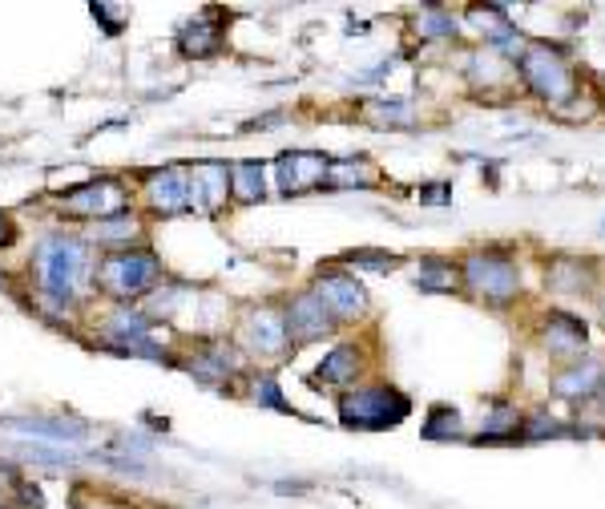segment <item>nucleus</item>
I'll list each match as a JSON object with an SVG mask.
<instances>
[{
	"instance_id": "1",
	"label": "nucleus",
	"mask_w": 605,
	"mask_h": 509,
	"mask_svg": "<svg viewBox=\"0 0 605 509\" xmlns=\"http://www.w3.org/2000/svg\"><path fill=\"white\" fill-rule=\"evenodd\" d=\"M33 268L37 283L53 303H73L77 287L89 275V243L73 239V235H53L33 251Z\"/></svg>"
},
{
	"instance_id": "2",
	"label": "nucleus",
	"mask_w": 605,
	"mask_h": 509,
	"mask_svg": "<svg viewBox=\"0 0 605 509\" xmlns=\"http://www.w3.org/2000/svg\"><path fill=\"white\" fill-rule=\"evenodd\" d=\"M408 417V396L388 384H367L339 400V421L348 429H388Z\"/></svg>"
},
{
	"instance_id": "3",
	"label": "nucleus",
	"mask_w": 605,
	"mask_h": 509,
	"mask_svg": "<svg viewBox=\"0 0 605 509\" xmlns=\"http://www.w3.org/2000/svg\"><path fill=\"white\" fill-rule=\"evenodd\" d=\"M162 275V263H157L154 251H141V247H122L113 251L105 263L98 268L101 291H110L113 299H129L141 296L150 283Z\"/></svg>"
},
{
	"instance_id": "4",
	"label": "nucleus",
	"mask_w": 605,
	"mask_h": 509,
	"mask_svg": "<svg viewBox=\"0 0 605 509\" xmlns=\"http://www.w3.org/2000/svg\"><path fill=\"white\" fill-rule=\"evenodd\" d=\"M521 73L537 98L553 101V105H565V101L574 98V89H578L574 73H569V61H565V53L562 49H553V45H533V49H525Z\"/></svg>"
},
{
	"instance_id": "5",
	"label": "nucleus",
	"mask_w": 605,
	"mask_h": 509,
	"mask_svg": "<svg viewBox=\"0 0 605 509\" xmlns=\"http://www.w3.org/2000/svg\"><path fill=\"white\" fill-rule=\"evenodd\" d=\"M465 280L477 296L493 299V303H508V299L521 291V271L517 263L501 251H477L468 254L465 263Z\"/></svg>"
},
{
	"instance_id": "6",
	"label": "nucleus",
	"mask_w": 605,
	"mask_h": 509,
	"mask_svg": "<svg viewBox=\"0 0 605 509\" xmlns=\"http://www.w3.org/2000/svg\"><path fill=\"white\" fill-rule=\"evenodd\" d=\"M61 211L77 214V219L110 223V219L129 214V190L122 178H98V183H85V186H77L73 195L61 198Z\"/></svg>"
},
{
	"instance_id": "7",
	"label": "nucleus",
	"mask_w": 605,
	"mask_h": 509,
	"mask_svg": "<svg viewBox=\"0 0 605 509\" xmlns=\"http://www.w3.org/2000/svg\"><path fill=\"white\" fill-rule=\"evenodd\" d=\"M242 344L251 348L254 356H282L287 352V315L275 308H254L242 324Z\"/></svg>"
},
{
	"instance_id": "8",
	"label": "nucleus",
	"mask_w": 605,
	"mask_h": 509,
	"mask_svg": "<svg viewBox=\"0 0 605 509\" xmlns=\"http://www.w3.org/2000/svg\"><path fill=\"white\" fill-rule=\"evenodd\" d=\"M190 195H186V211H202L214 214L226 207V195H230V166H218V162H206V166H194L190 174Z\"/></svg>"
},
{
	"instance_id": "9",
	"label": "nucleus",
	"mask_w": 605,
	"mask_h": 509,
	"mask_svg": "<svg viewBox=\"0 0 605 509\" xmlns=\"http://www.w3.org/2000/svg\"><path fill=\"white\" fill-rule=\"evenodd\" d=\"M311 291H315V296H319V303L331 311V320H355V315L367 308V291H364V287H360L352 275H339V271H331V275H319Z\"/></svg>"
},
{
	"instance_id": "10",
	"label": "nucleus",
	"mask_w": 605,
	"mask_h": 509,
	"mask_svg": "<svg viewBox=\"0 0 605 509\" xmlns=\"http://www.w3.org/2000/svg\"><path fill=\"white\" fill-rule=\"evenodd\" d=\"M327 162L324 154H311V150H291V154H279V190L282 195H299L307 186L324 183L327 178Z\"/></svg>"
},
{
	"instance_id": "11",
	"label": "nucleus",
	"mask_w": 605,
	"mask_h": 509,
	"mask_svg": "<svg viewBox=\"0 0 605 509\" xmlns=\"http://www.w3.org/2000/svg\"><path fill=\"white\" fill-rule=\"evenodd\" d=\"M282 315H287V336H295V339H324L327 332L336 327L331 311L319 303V296H315V291L291 299V308L282 311Z\"/></svg>"
},
{
	"instance_id": "12",
	"label": "nucleus",
	"mask_w": 605,
	"mask_h": 509,
	"mask_svg": "<svg viewBox=\"0 0 605 509\" xmlns=\"http://www.w3.org/2000/svg\"><path fill=\"white\" fill-rule=\"evenodd\" d=\"M186 195H190V178H186V170H157L154 178L146 183V202H150L157 214L186 211Z\"/></svg>"
},
{
	"instance_id": "13",
	"label": "nucleus",
	"mask_w": 605,
	"mask_h": 509,
	"mask_svg": "<svg viewBox=\"0 0 605 509\" xmlns=\"http://www.w3.org/2000/svg\"><path fill=\"white\" fill-rule=\"evenodd\" d=\"M545 348L553 356H578L585 348V324L569 311H550V324H545Z\"/></svg>"
},
{
	"instance_id": "14",
	"label": "nucleus",
	"mask_w": 605,
	"mask_h": 509,
	"mask_svg": "<svg viewBox=\"0 0 605 509\" xmlns=\"http://www.w3.org/2000/svg\"><path fill=\"white\" fill-rule=\"evenodd\" d=\"M605 384V368L597 360H585V364H574L565 368L562 376L553 381V393L557 396H569V400H590L597 388Z\"/></svg>"
},
{
	"instance_id": "15",
	"label": "nucleus",
	"mask_w": 605,
	"mask_h": 509,
	"mask_svg": "<svg viewBox=\"0 0 605 509\" xmlns=\"http://www.w3.org/2000/svg\"><path fill=\"white\" fill-rule=\"evenodd\" d=\"M355 372H360V352H355L352 344H339L336 352H327L324 360H319L315 384H348V381H355Z\"/></svg>"
},
{
	"instance_id": "16",
	"label": "nucleus",
	"mask_w": 605,
	"mask_h": 509,
	"mask_svg": "<svg viewBox=\"0 0 605 509\" xmlns=\"http://www.w3.org/2000/svg\"><path fill=\"white\" fill-rule=\"evenodd\" d=\"M545 283L557 287V291H585L593 283V271L581 259H553L550 271H545Z\"/></svg>"
},
{
	"instance_id": "17",
	"label": "nucleus",
	"mask_w": 605,
	"mask_h": 509,
	"mask_svg": "<svg viewBox=\"0 0 605 509\" xmlns=\"http://www.w3.org/2000/svg\"><path fill=\"white\" fill-rule=\"evenodd\" d=\"M230 190L239 202H259L263 198V166L259 162H239V166H230Z\"/></svg>"
},
{
	"instance_id": "18",
	"label": "nucleus",
	"mask_w": 605,
	"mask_h": 509,
	"mask_svg": "<svg viewBox=\"0 0 605 509\" xmlns=\"http://www.w3.org/2000/svg\"><path fill=\"white\" fill-rule=\"evenodd\" d=\"M416 283L428 287V291H452L456 287V268L452 263H440V259H424L420 271H416Z\"/></svg>"
},
{
	"instance_id": "19",
	"label": "nucleus",
	"mask_w": 605,
	"mask_h": 509,
	"mask_svg": "<svg viewBox=\"0 0 605 509\" xmlns=\"http://www.w3.org/2000/svg\"><path fill=\"white\" fill-rule=\"evenodd\" d=\"M186 53H211L218 45V21H194V25L182 33Z\"/></svg>"
},
{
	"instance_id": "20",
	"label": "nucleus",
	"mask_w": 605,
	"mask_h": 509,
	"mask_svg": "<svg viewBox=\"0 0 605 509\" xmlns=\"http://www.w3.org/2000/svg\"><path fill=\"white\" fill-rule=\"evenodd\" d=\"M194 372H218V376H226V372H235V352L226 348V344H214V348H206V356H198L194 360Z\"/></svg>"
},
{
	"instance_id": "21",
	"label": "nucleus",
	"mask_w": 605,
	"mask_h": 509,
	"mask_svg": "<svg viewBox=\"0 0 605 509\" xmlns=\"http://www.w3.org/2000/svg\"><path fill=\"white\" fill-rule=\"evenodd\" d=\"M456 433H461V417L452 409H437L428 417V429H424V437H432V440L456 437Z\"/></svg>"
},
{
	"instance_id": "22",
	"label": "nucleus",
	"mask_w": 605,
	"mask_h": 509,
	"mask_svg": "<svg viewBox=\"0 0 605 509\" xmlns=\"http://www.w3.org/2000/svg\"><path fill=\"white\" fill-rule=\"evenodd\" d=\"M327 186H364L367 174L355 162H339V166H327Z\"/></svg>"
},
{
	"instance_id": "23",
	"label": "nucleus",
	"mask_w": 605,
	"mask_h": 509,
	"mask_svg": "<svg viewBox=\"0 0 605 509\" xmlns=\"http://www.w3.org/2000/svg\"><path fill=\"white\" fill-rule=\"evenodd\" d=\"M352 263H360V268H380V271H388L395 263V254H376V251H360V254H352Z\"/></svg>"
},
{
	"instance_id": "24",
	"label": "nucleus",
	"mask_w": 605,
	"mask_h": 509,
	"mask_svg": "<svg viewBox=\"0 0 605 509\" xmlns=\"http://www.w3.org/2000/svg\"><path fill=\"white\" fill-rule=\"evenodd\" d=\"M557 429H562V424L553 421V417H545V412H541V417H537V421L529 424V437H557Z\"/></svg>"
},
{
	"instance_id": "25",
	"label": "nucleus",
	"mask_w": 605,
	"mask_h": 509,
	"mask_svg": "<svg viewBox=\"0 0 605 509\" xmlns=\"http://www.w3.org/2000/svg\"><path fill=\"white\" fill-rule=\"evenodd\" d=\"M9 243H13V223L0 214V247H9Z\"/></svg>"
}]
</instances>
